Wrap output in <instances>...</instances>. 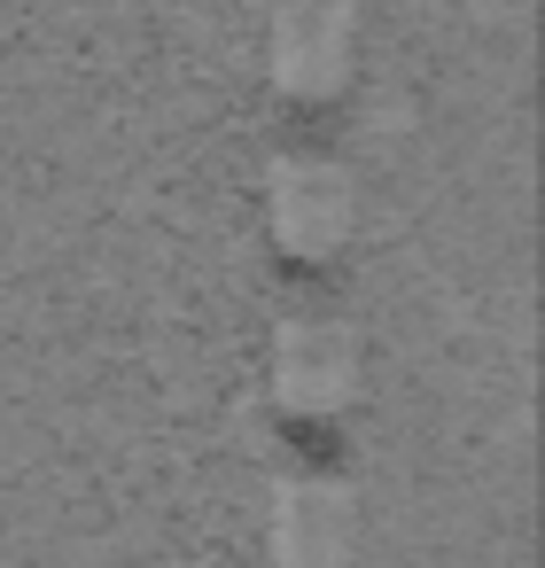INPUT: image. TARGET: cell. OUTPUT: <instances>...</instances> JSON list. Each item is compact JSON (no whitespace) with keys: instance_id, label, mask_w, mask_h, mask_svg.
Here are the masks:
<instances>
[{"instance_id":"3","label":"cell","mask_w":545,"mask_h":568,"mask_svg":"<svg viewBox=\"0 0 545 568\" xmlns=\"http://www.w3.org/2000/svg\"><path fill=\"white\" fill-rule=\"evenodd\" d=\"M265 382L289 413H343L359 397V335L343 320H281Z\"/></svg>"},{"instance_id":"1","label":"cell","mask_w":545,"mask_h":568,"mask_svg":"<svg viewBox=\"0 0 545 568\" xmlns=\"http://www.w3.org/2000/svg\"><path fill=\"white\" fill-rule=\"evenodd\" d=\"M351 219H359V195H351V172L327 164V156H281L265 172V226L289 257H335L351 242Z\"/></svg>"},{"instance_id":"2","label":"cell","mask_w":545,"mask_h":568,"mask_svg":"<svg viewBox=\"0 0 545 568\" xmlns=\"http://www.w3.org/2000/svg\"><path fill=\"white\" fill-rule=\"evenodd\" d=\"M265 552L273 568H351L359 552V506L335 475H289L265 506Z\"/></svg>"},{"instance_id":"4","label":"cell","mask_w":545,"mask_h":568,"mask_svg":"<svg viewBox=\"0 0 545 568\" xmlns=\"http://www.w3.org/2000/svg\"><path fill=\"white\" fill-rule=\"evenodd\" d=\"M351 55H359V32H351V9H335V0H289V9L273 17L265 71H273L281 94L327 102L351 79Z\"/></svg>"}]
</instances>
